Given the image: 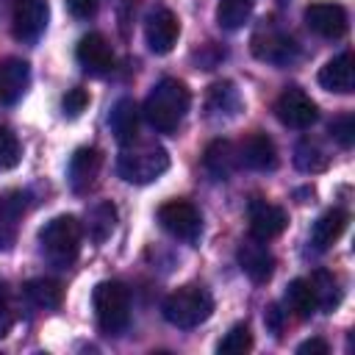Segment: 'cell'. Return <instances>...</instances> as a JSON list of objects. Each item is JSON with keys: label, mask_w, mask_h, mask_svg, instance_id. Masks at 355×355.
<instances>
[{"label": "cell", "mask_w": 355, "mask_h": 355, "mask_svg": "<svg viewBox=\"0 0 355 355\" xmlns=\"http://www.w3.org/2000/svg\"><path fill=\"white\" fill-rule=\"evenodd\" d=\"M22 214H25V194L22 191L0 194V250L14 247Z\"/></svg>", "instance_id": "obj_21"}, {"label": "cell", "mask_w": 355, "mask_h": 355, "mask_svg": "<svg viewBox=\"0 0 355 355\" xmlns=\"http://www.w3.org/2000/svg\"><path fill=\"white\" fill-rule=\"evenodd\" d=\"M178 36H180V22L169 8L150 11V17L144 22V39H147V47L153 53L166 55L178 44Z\"/></svg>", "instance_id": "obj_13"}, {"label": "cell", "mask_w": 355, "mask_h": 355, "mask_svg": "<svg viewBox=\"0 0 355 355\" xmlns=\"http://www.w3.org/2000/svg\"><path fill=\"white\" fill-rule=\"evenodd\" d=\"M19 161H22V144L17 133L0 125V169H14Z\"/></svg>", "instance_id": "obj_31"}, {"label": "cell", "mask_w": 355, "mask_h": 355, "mask_svg": "<svg viewBox=\"0 0 355 355\" xmlns=\"http://www.w3.org/2000/svg\"><path fill=\"white\" fill-rule=\"evenodd\" d=\"M166 169H169V153L158 141H147V139H133L122 144L119 158H116L119 178L136 186L158 180Z\"/></svg>", "instance_id": "obj_2"}, {"label": "cell", "mask_w": 355, "mask_h": 355, "mask_svg": "<svg viewBox=\"0 0 355 355\" xmlns=\"http://www.w3.org/2000/svg\"><path fill=\"white\" fill-rule=\"evenodd\" d=\"M80 236L83 227L72 214L53 216L42 230H39V250L53 266H72L78 252H80Z\"/></svg>", "instance_id": "obj_3"}, {"label": "cell", "mask_w": 355, "mask_h": 355, "mask_svg": "<svg viewBox=\"0 0 355 355\" xmlns=\"http://www.w3.org/2000/svg\"><path fill=\"white\" fill-rule=\"evenodd\" d=\"M236 258H239L241 272H244L252 283H266V280L272 277V272H275V255L269 252L266 241H261V239H255V236H250V239H244V241L239 244Z\"/></svg>", "instance_id": "obj_14"}, {"label": "cell", "mask_w": 355, "mask_h": 355, "mask_svg": "<svg viewBox=\"0 0 355 355\" xmlns=\"http://www.w3.org/2000/svg\"><path fill=\"white\" fill-rule=\"evenodd\" d=\"M294 166L300 169V172H322L324 166H327V155H324V150L316 144V141H311V139H302L297 147H294Z\"/></svg>", "instance_id": "obj_29"}, {"label": "cell", "mask_w": 355, "mask_h": 355, "mask_svg": "<svg viewBox=\"0 0 355 355\" xmlns=\"http://www.w3.org/2000/svg\"><path fill=\"white\" fill-rule=\"evenodd\" d=\"M75 58H78L80 69L86 75H94V78H103L114 69V50H111L108 39L103 33H86L78 42Z\"/></svg>", "instance_id": "obj_12"}, {"label": "cell", "mask_w": 355, "mask_h": 355, "mask_svg": "<svg viewBox=\"0 0 355 355\" xmlns=\"http://www.w3.org/2000/svg\"><path fill=\"white\" fill-rule=\"evenodd\" d=\"M239 164L247 166V169H255V172L275 169L277 166V147H275V141L266 133H261V130L250 133L239 144Z\"/></svg>", "instance_id": "obj_15"}, {"label": "cell", "mask_w": 355, "mask_h": 355, "mask_svg": "<svg viewBox=\"0 0 355 355\" xmlns=\"http://www.w3.org/2000/svg\"><path fill=\"white\" fill-rule=\"evenodd\" d=\"M275 114L286 128H294V130H305L319 119L316 103L300 86H288L280 92V97L275 100Z\"/></svg>", "instance_id": "obj_9"}, {"label": "cell", "mask_w": 355, "mask_h": 355, "mask_svg": "<svg viewBox=\"0 0 355 355\" xmlns=\"http://www.w3.org/2000/svg\"><path fill=\"white\" fill-rule=\"evenodd\" d=\"M31 83V67L22 58L0 61V105H14Z\"/></svg>", "instance_id": "obj_16"}, {"label": "cell", "mask_w": 355, "mask_h": 355, "mask_svg": "<svg viewBox=\"0 0 355 355\" xmlns=\"http://www.w3.org/2000/svg\"><path fill=\"white\" fill-rule=\"evenodd\" d=\"M319 86L336 94H349L355 89V67H352V53H341L336 58H330L322 69H319Z\"/></svg>", "instance_id": "obj_19"}, {"label": "cell", "mask_w": 355, "mask_h": 355, "mask_svg": "<svg viewBox=\"0 0 355 355\" xmlns=\"http://www.w3.org/2000/svg\"><path fill=\"white\" fill-rule=\"evenodd\" d=\"M67 3V11L75 17V19H89L97 14V6L100 0H64Z\"/></svg>", "instance_id": "obj_35"}, {"label": "cell", "mask_w": 355, "mask_h": 355, "mask_svg": "<svg viewBox=\"0 0 355 355\" xmlns=\"http://www.w3.org/2000/svg\"><path fill=\"white\" fill-rule=\"evenodd\" d=\"M283 302H286V311H291L297 319H308V316L316 311V297H313V288H311L308 277L291 280V283L286 286Z\"/></svg>", "instance_id": "obj_27"}, {"label": "cell", "mask_w": 355, "mask_h": 355, "mask_svg": "<svg viewBox=\"0 0 355 355\" xmlns=\"http://www.w3.org/2000/svg\"><path fill=\"white\" fill-rule=\"evenodd\" d=\"M11 324H14V313H11V308H8V291H6V283L0 280V338L8 336Z\"/></svg>", "instance_id": "obj_36"}, {"label": "cell", "mask_w": 355, "mask_h": 355, "mask_svg": "<svg viewBox=\"0 0 355 355\" xmlns=\"http://www.w3.org/2000/svg\"><path fill=\"white\" fill-rule=\"evenodd\" d=\"M158 222H161V227L169 236L183 239V241H197L200 233H202V216L186 200H169V202H164L158 208Z\"/></svg>", "instance_id": "obj_7"}, {"label": "cell", "mask_w": 355, "mask_h": 355, "mask_svg": "<svg viewBox=\"0 0 355 355\" xmlns=\"http://www.w3.org/2000/svg\"><path fill=\"white\" fill-rule=\"evenodd\" d=\"M202 166L208 169L211 178L216 180H227L241 164H239V147L227 139H214L205 153H202Z\"/></svg>", "instance_id": "obj_17"}, {"label": "cell", "mask_w": 355, "mask_h": 355, "mask_svg": "<svg viewBox=\"0 0 355 355\" xmlns=\"http://www.w3.org/2000/svg\"><path fill=\"white\" fill-rule=\"evenodd\" d=\"M347 222H349L347 211H341V208H330V211H324V214L313 222V227H311V244H313V250L322 252V250L333 247V244L344 236Z\"/></svg>", "instance_id": "obj_22"}, {"label": "cell", "mask_w": 355, "mask_h": 355, "mask_svg": "<svg viewBox=\"0 0 355 355\" xmlns=\"http://www.w3.org/2000/svg\"><path fill=\"white\" fill-rule=\"evenodd\" d=\"M250 349H252V333H250V327H247L244 322L233 324V327L225 333V338L216 344V352H219V355H244V352H250Z\"/></svg>", "instance_id": "obj_30"}, {"label": "cell", "mask_w": 355, "mask_h": 355, "mask_svg": "<svg viewBox=\"0 0 355 355\" xmlns=\"http://www.w3.org/2000/svg\"><path fill=\"white\" fill-rule=\"evenodd\" d=\"M161 311L169 324L180 327V330H191L214 313V297L202 286H180L178 291H172L164 300Z\"/></svg>", "instance_id": "obj_5"}, {"label": "cell", "mask_w": 355, "mask_h": 355, "mask_svg": "<svg viewBox=\"0 0 355 355\" xmlns=\"http://www.w3.org/2000/svg\"><path fill=\"white\" fill-rule=\"evenodd\" d=\"M50 19V6L47 0H14L11 6V33L17 42H36Z\"/></svg>", "instance_id": "obj_8"}, {"label": "cell", "mask_w": 355, "mask_h": 355, "mask_svg": "<svg viewBox=\"0 0 355 355\" xmlns=\"http://www.w3.org/2000/svg\"><path fill=\"white\" fill-rule=\"evenodd\" d=\"M139 116H141V111H139L136 100H130V97L116 100V105L108 114V128H111V133L116 136L119 144H128V141L139 139Z\"/></svg>", "instance_id": "obj_20"}, {"label": "cell", "mask_w": 355, "mask_h": 355, "mask_svg": "<svg viewBox=\"0 0 355 355\" xmlns=\"http://www.w3.org/2000/svg\"><path fill=\"white\" fill-rule=\"evenodd\" d=\"M300 355H330V344L324 338H308L297 347Z\"/></svg>", "instance_id": "obj_37"}, {"label": "cell", "mask_w": 355, "mask_h": 355, "mask_svg": "<svg viewBox=\"0 0 355 355\" xmlns=\"http://www.w3.org/2000/svg\"><path fill=\"white\" fill-rule=\"evenodd\" d=\"M305 25L322 39H341L349 28V17H347L344 6L319 0L305 8Z\"/></svg>", "instance_id": "obj_11"}, {"label": "cell", "mask_w": 355, "mask_h": 355, "mask_svg": "<svg viewBox=\"0 0 355 355\" xmlns=\"http://www.w3.org/2000/svg\"><path fill=\"white\" fill-rule=\"evenodd\" d=\"M100 166H103L100 150H94V147L75 150V155L69 161V186H72V191H78V194L89 191L94 186L97 175H100Z\"/></svg>", "instance_id": "obj_18"}, {"label": "cell", "mask_w": 355, "mask_h": 355, "mask_svg": "<svg viewBox=\"0 0 355 355\" xmlns=\"http://www.w3.org/2000/svg\"><path fill=\"white\" fill-rule=\"evenodd\" d=\"M239 108H241V94L230 80H219L208 86V94H205L208 116H233Z\"/></svg>", "instance_id": "obj_23"}, {"label": "cell", "mask_w": 355, "mask_h": 355, "mask_svg": "<svg viewBox=\"0 0 355 355\" xmlns=\"http://www.w3.org/2000/svg\"><path fill=\"white\" fill-rule=\"evenodd\" d=\"M311 288H313V297H316V311H336L338 302H341V283L333 272L327 269H316L311 277H308Z\"/></svg>", "instance_id": "obj_24"}, {"label": "cell", "mask_w": 355, "mask_h": 355, "mask_svg": "<svg viewBox=\"0 0 355 355\" xmlns=\"http://www.w3.org/2000/svg\"><path fill=\"white\" fill-rule=\"evenodd\" d=\"M330 136L341 144V147H352L355 144V114H341L330 122Z\"/></svg>", "instance_id": "obj_32"}, {"label": "cell", "mask_w": 355, "mask_h": 355, "mask_svg": "<svg viewBox=\"0 0 355 355\" xmlns=\"http://www.w3.org/2000/svg\"><path fill=\"white\" fill-rule=\"evenodd\" d=\"M22 294L25 300L39 308V311H50V308H58L61 305V283L53 280V277H33L22 286Z\"/></svg>", "instance_id": "obj_25"}, {"label": "cell", "mask_w": 355, "mask_h": 355, "mask_svg": "<svg viewBox=\"0 0 355 355\" xmlns=\"http://www.w3.org/2000/svg\"><path fill=\"white\" fill-rule=\"evenodd\" d=\"M189 105H191V94H189L186 83L178 78H161L150 89V94L141 105V116L158 133H175L180 128Z\"/></svg>", "instance_id": "obj_1"}, {"label": "cell", "mask_w": 355, "mask_h": 355, "mask_svg": "<svg viewBox=\"0 0 355 355\" xmlns=\"http://www.w3.org/2000/svg\"><path fill=\"white\" fill-rule=\"evenodd\" d=\"M86 105H89V92L80 89V86L69 89V92L61 97V111H64V116H69V119L80 116V114L86 111Z\"/></svg>", "instance_id": "obj_33"}, {"label": "cell", "mask_w": 355, "mask_h": 355, "mask_svg": "<svg viewBox=\"0 0 355 355\" xmlns=\"http://www.w3.org/2000/svg\"><path fill=\"white\" fill-rule=\"evenodd\" d=\"M97 324L105 336H119L130 322V291L119 280H103L92 294Z\"/></svg>", "instance_id": "obj_4"}, {"label": "cell", "mask_w": 355, "mask_h": 355, "mask_svg": "<svg viewBox=\"0 0 355 355\" xmlns=\"http://www.w3.org/2000/svg\"><path fill=\"white\" fill-rule=\"evenodd\" d=\"M247 219H250V236H255L261 241L277 239L288 225V214L280 205H275V202H269L263 197H252L250 200Z\"/></svg>", "instance_id": "obj_10"}, {"label": "cell", "mask_w": 355, "mask_h": 355, "mask_svg": "<svg viewBox=\"0 0 355 355\" xmlns=\"http://www.w3.org/2000/svg\"><path fill=\"white\" fill-rule=\"evenodd\" d=\"M250 47H252V55L266 61V64H275V67H288L297 61L300 55V44L294 42L291 33H286L275 19H263L252 39H250Z\"/></svg>", "instance_id": "obj_6"}, {"label": "cell", "mask_w": 355, "mask_h": 355, "mask_svg": "<svg viewBox=\"0 0 355 355\" xmlns=\"http://www.w3.org/2000/svg\"><path fill=\"white\" fill-rule=\"evenodd\" d=\"M114 227H116V205L114 202L103 200L94 208H89V214H86V233H89L92 241L103 244L114 233Z\"/></svg>", "instance_id": "obj_26"}, {"label": "cell", "mask_w": 355, "mask_h": 355, "mask_svg": "<svg viewBox=\"0 0 355 355\" xmlns=\"http://www.w3.org/2000/svg\"><path fill=\"white\" fill-rule=\"evenodd\" d=\"M286 316H288V311H283L277 302L266 305V311H263V324H266V330H269L275 338L283 333V327H286Z\"/></svg>", "instance_id": "obj_34"}, {"label": "cell", "mask_w": 355, "mask_h": 355, "mask_svg": "<svg viewBox=\"0 0 355 355\" xmlns=\"http://www.w3.org/2000/svg\"><path fill=\"white\" fill-rule=\"evenodd\" d=\"M252 6H255V0H219V6H216V22L225 31H239L250 19Z\"/></svg>", "instance_id": "obj_28"}]
</instances>
